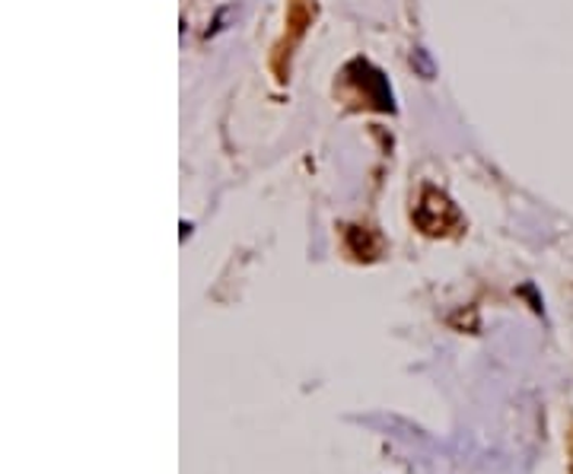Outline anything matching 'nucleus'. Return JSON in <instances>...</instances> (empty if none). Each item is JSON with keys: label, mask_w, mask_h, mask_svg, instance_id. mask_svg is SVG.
Segmentation results:
<instances>
[{"label": "nucleus", "mask_w": 573, "mask_h": 474, "mask_svg": "<svg viewBox=\"0 0 573 474\" xmlns=\"http://www.w3.org/2000/svg\"><path fill=\"white\" fill-rule=\"evenodd\" d=\"M415 220H418V227L428 236H446L459 223V210L449 204L446 194L428 189L424 197H421V204H418V210H415Z\"/></svg>", "instance_id": "obj_1"}, {"label": "nucleus", "mask_w": 573, "mask_h": 474, "mask_svg": "<svg viewBox=\"0 0 573 474\" xmlns=\"http://www.w3.org/2000/svg\"><path fill=\"white\" fill-rule=\"evenodd\" d=\"M347 248H351L357 258H367V261H370V258L380 255L382 242L377 236H370L367 230H357V227H354V230L347 233Z\"/></svg>", "instance_id": "obj_2"}, {"label": "nucleus", "mask_w": 573, "mask_h": 474, "mask_svg": "<svg viewBox=\"0 0 573 474\" xmlns=\"http://www.w3.org/2000/svg\"><path fill=\"white\" fill-rule=\"evenodd\" d=\"M571 474H573V433H571Z\"/></svg>", "instance_id": "obj_3"}]
</instances>
